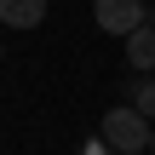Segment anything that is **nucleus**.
I'll return each instance as SVG.
<instances>
[{
  "instance_id": "nucleus-7",
  "label": "nucleus",
  "mask_w": 155,
  "mask_h": 155,
  "mask_svg": "<svg viewBox=\"0 0 155 155\" xmlns=\"http://www.w3.org/2000/svg\"><path fill=\"white\" fill-rule=\"evenodd\" d=\"M150 17H155V0H150Z\"/></svg>"
},
{
  "instance_id": "nucleus-6",
  "label": "nucleus",
  "mask_w": 155,
  "mask_h": 155,
  "mask_svg": "<svg viewBox=\"0 0 155 155\" xmlns=\"http://www.w3.org/2000/svg\"><path fill=\"white\" fill-rule=\"evenodd\" d=\"M150 155H155V132H150Z\"/></svg>"
},
{
  "instance_id": "nucleus-1",
  "label": "nucleus",
  "mask_w": 155,
  "mask_h": 155,
  "mask_svg": "<svg viewBox=\"0 0 155 155\" xmlns=\"http://www.w3.org/2000/svg\"><path fill=\"white\" fill-rule=\"evenodd\" d=\"M98 132H104V144H109L115 155H144V150H150L155 121L138 109V104H121V109H109V115H104V127H98Z\"/></svg>"
},
{
  "instance_id": "nucleus-4",
  "label": "nucleus",
  "mask_w": 155,
  "mask_h": 155,
  "mask_svg": "<svg viewBox=\"0 0 155 155\" xmlns=\"http://www.w3.org/2000/svg\"><path fill=\"white\" fill-rule=\"evenodd\" d=\"M127 58H132V69H144V75L155 69V29H150V23L127 35Z\"/></svg>"
},
{
  "instance_id": "nucleus-2",
  "label": "nucleus",
  "mask_w": 155,
  "mask_h": 155,
  "mask_svg": "<svg viewBox=\"0 0 155 155\" xmlns=\"http://www.w3.org/2000/svg\"><path fill=\"white\" fill-rule=\"evenodd\" d=\"M92 17H98V29L104 35H132V29H144V17H150V6L144 0H92Z\"/></svg>"
},
{
  "instance_id": "nucleus-5",
  "label": "nucleus",
  "mask_w": 155,
  "mask_h": 155,
  "mask_svg": "<svg viewBox=\"0 0 155 155\" xmlns=\"http://www.w3.org/2000/svg\"><path fill=\"white\" fill-rule=\"evenodd\" d=\"M132 104H138V109L155 121V81H138V86H132Z\"/></svg>"
},
{
  "instance_id": "nucleus-3",
  "label": "nucleus",
  "mask_w": 155,
  "mask_h": 155,
  "mask_svg": "<svg viewBox=\"0 0 155 155\" xmlns=\"http://www.w3.org/2000/svg\"><path fill=\"white\" fill-rule=\"evenodd\" d=\"M46 17V0H0V23L6 29H35Z\"/></svg>"
}]
</instances>
